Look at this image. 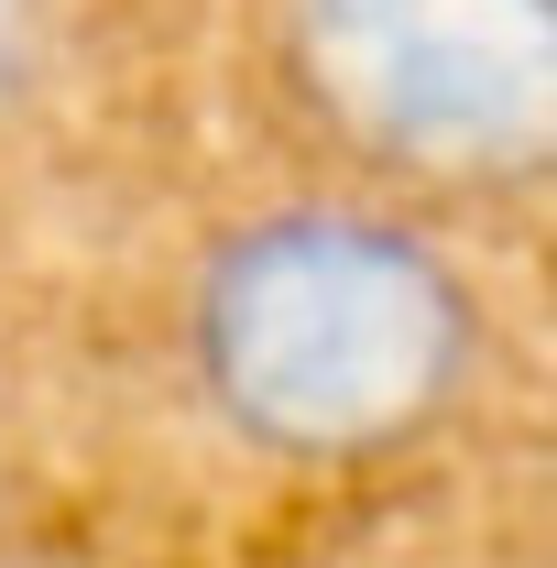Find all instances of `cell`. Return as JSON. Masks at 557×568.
<instances>
[{
    "label": "cell",
    "instance_id": "2",
    "mask_svg": "<svg viewBox=\"0 0 557 568\" xmlns=\"http://www.w3.org/2000/svg\"><path fill=\"white\" fill-rule=\"evenodd\" d=\"M284 88L361 175L525 197L557 132V0H284Z\"/></svg>",
    "mask_w": 557,
    "mask_h": 568
},
{
    "label": "cell",
    "instance_id": "1",
    "mask_svg": "<svg viewBox=\"0 0 557 568\" xmlns=\"http://www.w3.org/2000/svg\"><path fill=\"white\" fill-rule=\"evenodd\" d=\"M482 317L459 274L350 209H274L230 230L186 306V361L219 426L263 459L350 470L459 405Z\"/></svg>",
    "mask_w": 557,
    "mask_h": 568
}]
</instances>
